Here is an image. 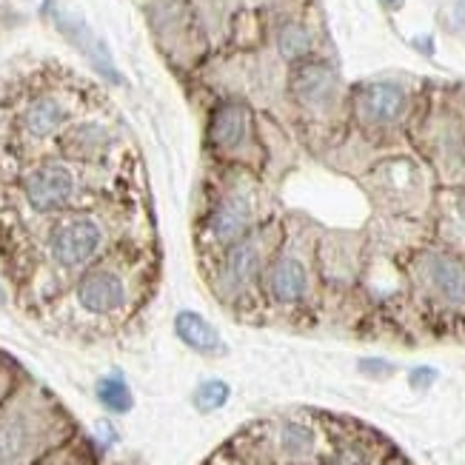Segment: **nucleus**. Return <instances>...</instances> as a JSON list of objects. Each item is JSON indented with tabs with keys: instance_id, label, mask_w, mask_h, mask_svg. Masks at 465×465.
<instances>
[{
	"instance_id": "nucleus-1",
	"label": "nucleus",
	"mask_w": 465,
	"mask_h": 465,
	"mask_svg": "<svg viewBox=\"0 0 465 465\" xmlns=\"http://www.w3.org/2000/svg\"><path fill=\"white\" fill-rule=\"evenodd\" d=\"M289 94L294 97V104L300 109H306L312 114H322L337 104L340 74L326 60L306 57V60H300V64H292Z\"/></svg>"
},
{
	"instance_id": "nucleus-2",
	"label": "nucleus",
	"mask_w": 465,
	"mask_h": 465,
	"mask_svg": "<svg viewBox=\"0 0 465 465\" xmlns=\"http://www.w3.org/2000/svg\"><path fill=\"white\" fill-rule=\"evenodd\" d=\"M357 117L371 129L394 126L409 109V92L394 80H371L362 84L354 94Z\"/></svg>"
},
{
	"instance_id": "nucleus-3",
	"label": "nucleus",
	"mask_w": 465,
	"mask_h": 465,
	"mask_svg": "<svg viewBox=\"0 0 465 465\" xmlns=\"http://www.w3.org/2000/svg\"><path fill=\"white\" fill-rule=\"evenodd\" d=\"M100 242H104V232H100V226L92 217H72L52 232L49 252L57 266L77 269V266H86L97 254Z\"/></svg>"
},
{
	"instance_id": "nucleus-4",
	"label": "nucleus",
	"mask_w": 465,
	"mask_h": 465,
	"mask_svg": "<svg viewBox=\"0 0 465 465\" xmlns=\"http://www.w3.org/2000/svg\"><path fill=\"white\" fill-rule=\"evenodd\" d=\"M24 194L40 214L60 212L74 194V174L64 163H44L24 177Z\"/></svg>"
},
{
	"instance_id": "nucleus-5",
	"label": "nucleus",
	"mask_w": 465,
	"mask_h": 465,
	"mask_svg": "<svg viewBox=\"0 0 465 465\" xmlns=\"http://www.w3.org/2000/svg\"><path fill=\"white\" fill-rule=\"evenodd\" d=\"M52 17H54V26L60 29V35H64L80 54H86L89 64H92L100 74H104V77L109 80V84H124V77H120V72H117V66H114V60H112V52H109V46H106V40H104V37H97L84 17L69 15V12H64V9H54Z\"/></svg>"
},
{
	"instance_id": "nucleus-6",
	"label": "nucleus",
	"mask_w": 465,
	"mask_h": 465,
	"mask_svg": "<svg viewBox=\"0 0 465 465\" xmlns=\"http://www.w3.org/2000/svg\"><path fill=\"white\" fill-rule=\"evenodd\" d=\"M254 226V206L252 197L246 192H229L226 197H220L212 206L206 217V229L212 240H217L220 246H232V242L242 240Z\"/></svg>"
},
{
	"instance_id": "nucleus-7",
	"label": "nucleus",
	"mask_w": 465,
	"mask_h": 465,
	"mask_svg": "<svg viewBox=\"0 0 465 465\" xmlns=\"http://www.w3.org/2000/svg\"><path fill=\"white\" fill-rule=\"evenodd\" d=\"M252 109L242 100H223L209 114V143L220 154H232L249 140Z\"/></svg>"
},
{
	"instance_id": "nucleus-8",
	"label": "nucleus",
	"mask_w": 465,
	"mask_h": 465,
	"mask_svg": "<svg viewBox=\"0 0 465 465\" xmlns=\"http://www.w3.org/2000/svg\"><path fill=\"white\" fill-rule=\"evenodd\" d=\"M77 302L89 314H112L126 302V286L120 274L109 269H94L77 282Z\"/></svg>"
},
{
	"instance_id": "nucleus-9",
	"label": "nucleus",
	"mask_w": 465,
	"mask_h": 465,
	"mask_svg": "<svg viewBox=\"0 0 465 465\" xmlns=\"http://www.w3.org/2000/svg\"><path fill=\"white\" fill-rule=\"evenodd\" d=\"M422 272H426L429 286L442 300L451 302V306H465V262L462 260L434 252L422 262Z\"/></svg>"
},
{
	"instance_id": "nucleus-10",
	"label": "nucleus",
	"mask_w": 465,
	"mask_h": 465,
	"mask_svg": "<svg viewBox=\"0 0 465 465\" xmlns=\"http://www.w3.org/2000/svg\"><path fill=\"white\" fill-rule=\"evenodd\" d=\"M262 269V254H260V242L254 237H242L237 242H232L226 252V262H223V286L229 292H242L249 289L254 277Z\"/></svg>"
},
{
	"instance_id": "nucleus-11",
	"label": "nucleus",
	"mask_w": 465,
	"mask_h": 465,
	"mask_svg": "<svg viewBox=\"0 0 465 465\" xmlns=\"http://www.w3.org/2000/svg\"><path fill=\"white\" fill-rule=\"evenodd\" d=\"M266 289L277 302H297L309 292V272L297 257L280 254L266 272Z\"/></svg>"
},
{
	"instance_id": "nucleus-12",
	"label": "nucleus",
	"mask_w": 465,
	"mask_h": 465,
	"mask_svg": "<svg viewBox=\"0 0 465 465\" xmlns=\"http://www.w3.org/2000/svg\"><path fill=\"white\" fill-rule=\"evenodd\" d=\"M174 334L180 337V342H186L197 354L214 357L223 351V337H220L212 322L206 317H200L197 312H189V309L180 312L174 317Z\"/></svg>"
},
{
	"instance_id": "nucleus-13",
	"label": "nucleus",
	"mask_w": 465,
	"mask_h": 465,
	"mask_svg": "<svg viewBox=\"0 0 465 465\" xmlns=\"http://www.w3.org/2000/svg\"><path fill=\"white\" fill-rule=\"evenodd\" d=\"M66 120L69 112L57 97H37L24 112V129L32 137H52L54 132L64 129Z\"/></svg>"
},
{
	"instance_id": "nucleus-14",
	"label": "nucleus",
	"mask_w": 465,
	"mask_h": 465,
	"mask_svg": "<svg viewBox=\"0 0 465 465\" xmlns=\"http://www.w3.org/2000/svg\"><path fill=\"white\" fill-rule=\"evenodd\" d=\"M277 52L282 60H289V64H300V60L312 57V49H314V35L306 24H300V20H286V24H280L277 29Z\"/></svg>"
},
{
	"instance_id": "nucleus-15",
	"label": "nucleus",
	"mask_w": 465,
	"mask_h": 465,
	"mask_svg": "<svg viewBox=\"0 0 465 465\" xmlns=\"http://www.w3.org/2000/svg\"><path fill=\"white\" fill-rule=\"evenodd\" d=\"M29 426L24 417L0 420V465H15L29 449Z\"/></svg>"
},
{
	"instance_id": "nucleus-16",
	"label": "nucleus",
	"mask_w": 465,
	"mask_h": 465,
	"mask_svg": "<svg viewBox=\"0 0 465 465\" xmlns=\"http://www.w3.org/2000/svg\"><path fill=\"white\" fill-rule=\"evenodd\" d=\"M97 400H100V406H104L106 411H112V414L132 411V402H134L132 391L126 386V380L117 377V374H109V377L97 380Z\"/></svg>"
},
{
	"instance_id": "nucleus-17",
	"label": "nucleus",
	"mask_w": 465,
	"mask_h": 465,
	"mask_svg": "<svg viewBox=\"0 0 465 465\" xmlns=\"http://www.w3.org/2000/svg\"><path fill=\"white\" fill-rule=\"evenodd\" d=\"M109 146V134L106 129H100V126H74L69 134H66V149L69 154L74 157H92V154H100Z\"/></svg>"
},
{
	"instance_id": "nucleus-18",
	"label": "nucleus",
	"mask_w": 465,
	"mask_h": 465,
	"mask_svg": "<svg viewBox=\"0 0 465 465\" xmlns=\"http://www.w3.org/2000/svg\"><path fill=\"white\" fill-rule=\"evenodd\" d=\"M232 397V389H229V382L223 380H206V382H200L197 391H194V409L197 411H217V409H223L226 402Z\"/></svg>"
},
{
	"instance_id": "nucleus-19",
	"label": "nucleus",
	"mask_w": 465,
	"mask_h": 465,
	"mask_svg": "<svg viewBox=\"0 0 465 465\" xmlns=\"http://www.w3.org/2000/svg\"><path fill=\"white\" fill-rule=\"evenodd\" d=\"M280 446L289 457H306L312 449H314V434L309 426H302V422H286L280 431Z\"/></svg>"
},
{
	"instance_id": "nucleus-20",
	"label": "nucleus",
	"mask_w": 465,
	"mask_h": 465,
	"mask_svg": "<svg viewBox=\"0 0 465 465\" xmlns=\"http://www.w3.org/2000/svg\"><path fill=\"white\" fill-rule=\"evenodd\" d=\"M331 465H371V460L360 446H346L331 457Z\"/></svg>"
},
{
	"instance_id": "nucleus-21",
	"label": "nucleus",
	"mask_w": 465,
	"mask_h": 465,
	"mask_svg": "<svg viewBox=\"0 0 465 465\" xmlns=\"http://www.w3.org/2000/svg\"><path fill=\"white\" fill-rule=\"evenodd\" d=\"M437 380V371L429 369V366H420L409 374V382H411V389H429L431 382Z\"/></svg>"
},
{
	"instance_id": "nucleus-22",
	"label": "nucleus",
	"mask_w": 465,
	"mask_h": 465,
	"mask_svg": "<svg viewBox=\"0 0 465 465\" xmlns=\"http://www.w3.org/2000/svg\"><path fill=\"white\" fill-rule=\"evenodd\" d=\"M360 371H362V374L382 377V374H391L394 366H391V362H386V360H362V362H360Z\"/></svg>"
},
{
	"instance_id": "nucleus-23",
	"label": "nucleus",
	"mask_w": 465,
	"mask_h": 465,
	"mask_svg": "<svg viewBox=\"0 0 465 465\" xmlns=\"http://www.w3.org/2000/svg\"><path fill=\"white\" fill-rule=\"evenodd\" d=\"M451 20L460 32H465V0H457L454 9H451Z\"/></svg>"
},
{
	"instance_id": "nucleus-24",
	"label": "nucleus",
	"mask_w": 465,
	"mask_h": 465,
	"mask_svg": "<svg viewBox=\"0 0 465 465\" xmlns=\"http://www.w3.org/2000/svg\"><path fill=\"white\" fill-rule=\"evenodd\" d=\"M454 214H457V223L465 229V194H457V200H454Z\"/></svg>"
},
{
	"instance_id": "nucleus-25",
	"label": "nucleus",
	"mask_w": 465,
	"mask_h": 465,
	"mask_svg": "<svg viewBox=\"0 0 465 465\" xmlns=\"http://www.w3.org/2000/svg\"><path fill=\"white\" fill-rule=\"evenodd\" d=\"M377 4H380L382 9H386V12H400L406 0H377Z\"/></svg>"
},
{
	"instance_id": "nucleus-26",
	"label": "nucleus",
	"mask_w": 465,
	"mask_h": 465,
	"mask_svg": "<svg viewBox=\"0 0 465 465\" xmlns=\"http://www.w3.org/2000/svg\"><path fill=\"white\" fill-rule=\"evenodd\" d=\"M0 302H6V294H4V289H0Z\"/></svg>"
}]
</instances>
